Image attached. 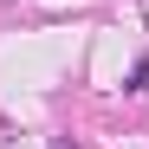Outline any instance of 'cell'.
<instances>
[{"mask_svg":"<svg viewBox=\"0 0 149 149\" xmlns=\"http://www.w3.org/2000/svg\"><path fill=\"white\" fill-rule=\"evenodd\" d=\"M123 91H149V58H136V65H130V84H123Z\"/></svg>","mask_w":149,"mask_h":149,"instance_id":"1","label":"cell"},{"mask_svg":"<svg viewBox=\"0 0 149 149\" xmlns=\"http://www.w3.org/2000/svg\"><path fill=\"white\" fill-rule=\"evenodd\" d=\"M52 149H78V143H71V136H52Z\"/></svg>","mask_w":149,"mask_h":149,"instance_id":"2","label":"cell"}]
</instances>
